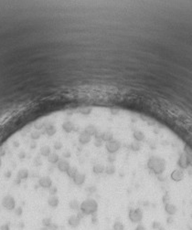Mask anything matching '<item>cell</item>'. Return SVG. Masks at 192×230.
Returning a JSON list of instances; mask_svg holds the SVG:
<instances>
[{
  "mask_svg": "<svg viewBox=\"0 0 192 230\" xmlns=\"http://www.w3.org/2000/svg\"><path fill=\"white\" fill-rule=\"evenodd\" d=\"M125 226L123 222L120 220H115L113 224V230H124Z\"/></svg>",
  "mask_w": 192,
  "mask_h": 230,
  "instance_id": "2",
  "label": "cell"
},
{
  "mask_svg": "<svg viewBox=\"0 0 192 230\" xmlns=\"http://www.w3.org/2000/svg\"><path fill=\"white\" fill-rule=\"evenodd\" d=\"M81 222H82V220H81L75 214L70 215L69 218H68V221H67L68 225H69L72 228H77V227L81 225Z\"/></svg>",
  "mask_w": 192,
  "mask_h": 230,
  "instance_id": "1",
  "label": "cell"
},
{
  "mask_svg": "<svg viewBox=\"0 0 192 230\" xmlns=\"http://www.w3.org/2000/svg\"><path fill=\"white\" fill-rule=\"evenodd\" d=\"M107 230H113V228H112V229H107Z\"/></svg>",
  "mask_w": 192,
  "mask_h": 230,
  "instance_id": "6",
  "label": "cell"
},
{
  "mask_svg": "<svg viewBox=\"0 0 192 230\" xmlns=\"http://www.w3.org/2000/svg\"><path fill=\"white\" fill-rule=\"evenodd\" d=\"M49 228V230H59V228H60V226L58 225V224H56V223H51V225L48 227Z\"/></svg>",
  "mask_w": 192,
  "mask_h": 230,
  "instance_id": "4",
  "label": "cell"
},
{
  "mask_svg": "<svg viewBox=\"0 0 192 230\" xmlns=\"http://www.w3.org/2000/svg\"><path fill=\"white\" fill-rule=\"evenodd\" d=\"M52 223V219L51 217H44L42 220H41V224L43 226H46V227H49Z\"/></svg>",
  "mask_w": 192,
  "mask_h": 230,
  "instance_id": "3",
  "label": "cell"
},
{
  "mask_svg": "<svg viewBox=\"0 0 192 230\" xmlns=\"http://www.w3.org/2000/svg\"><path fill=\"white\" fill-rule=\"evenodd\" d=\"M40 230H49V228H48V227H46V226H43V227H41Z\"/></svg>",
  "mask_w": 192,
  "mask_h": 230,
  "instance_id": "5",
  "label": "cell"
}]
</instances>
